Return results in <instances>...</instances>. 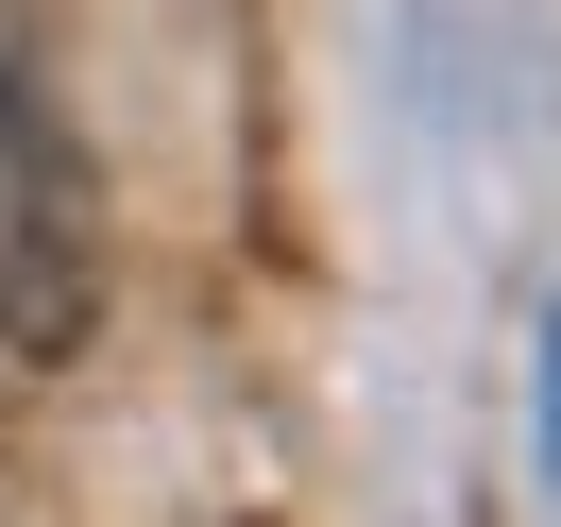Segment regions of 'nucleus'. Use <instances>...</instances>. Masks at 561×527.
Instances as JSON below:
<instances>
[{
    "label": "nucleus",
    "mask_w": 561,
    "mask_h": 527,
    "mask_svg": "<svg viewBox=\"0 0 561 527\" xmlns=\"http://www.w3.org/2000/svg\"><path fill=\"white\" fill-rule=\"evenodd\" d=\"M85 341H103V171L51 69L0 51V357H85Z\"/></svg>",
    "instance_id": "nucleus-1"
},
{
    "label": "nucleus",
    "mask_w": 561,
    "mask_h": 527,
    "mask_svg": "<svg viewBox=\"0 0 561 527\" xmlns=\"http://www.w3.org/2000/svg\"><path fill=\"white\" fill-rule=\"evenodd\" d=\"M545 477H561V307H545Z\"/></svg>",
    "instance_id": "nucleus-2"
}]
</instances>
